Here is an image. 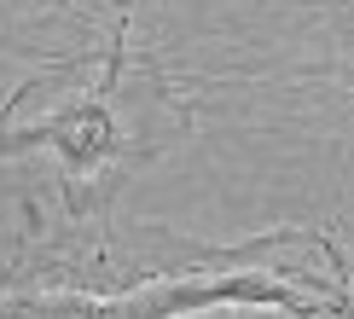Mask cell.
<instances>
[{
  "label": "cell",
  "instance_id": "1",
  "mask_svg": "<svg viewBox=\"0 0 354 319\" xmlns=\"http://www.w3.org/2000/svg\"><path fill=\"white\" fill-rule=\"evenodd\" d=\"M128 35H134L128 18H116L99 70L76 87V93L47 105L41 116H29V122H6L0 128V163L29 157V151L53 157L58 186H64V203H70L76 221H105L116 192H122L157 151L174 145V139H145L140 122H134V93H145L157 76L134 64Z\"/></svg>",
  "mask_w": 354,
  "mask_h": 319
},
{
  "label": "cell",
  "instance_id": "2",
  "mask_svg": "<svg viewBox=\"0 0 354 319\" xmlns=\"http://www.w3.org/2000/svg\"><path fill=\"white\" fill-rule=\"evenodd\" d=\"M221 308H279V313H354V290L331 238L273 232L239 250H203L198 273L134 284L99 302V313H221Z\"/></svg>",
  "mask_w": 354,
  "mask_h": 319
}]
</instances>
